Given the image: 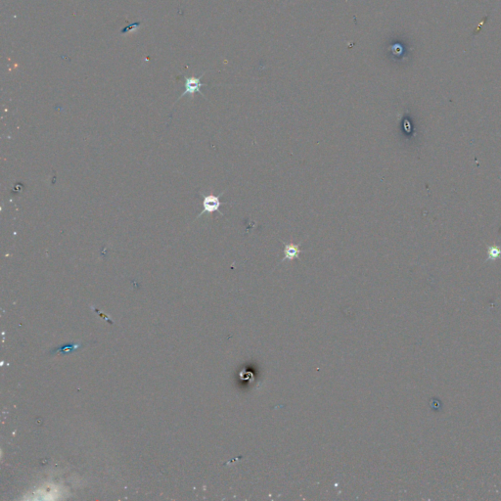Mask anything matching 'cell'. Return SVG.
<instances>
[{
	"mask_svg": "<svg viewBox=\"0 0 501 501\" xmlns=\"http://www.w3.org/2000/svg\"><path fill=\"white\" fill-rule=\"evenodd\" d=\"M224 192H222L220 195H214V194H209V195H203V211L199 214L197 218L202 217L204 214H214V213H219L220 216H223V214L220 212V206L222 204L226 203H221L220 202V196H222Z\"/></svg>",
	"mask_w": 501,
	"mask_h": 501,
	"instance_id": "obj_1",
	"label": "cell"
},
{
	"mask_svg": "<svg viewBox=\"0 0 501 501\" xmlns=\"http://www.w3.org/2000/svg\"><path fill=\"white\" fill-rule=\"evenodd\" d=\"M203 76H204V74H203V75H201L199 78H195V77L186 78V77H185V86H184L185 90H184V92H183V93L179 96V98L176 100V102H177L179 99H181L182 97L186 96V95H190L191 97H193V95H194L195 93H200L202 96H204L203 92L201 91V88L206 86V85H204L203 83H201V78H202Z\"/></svg>",
	"mask_w": 501,
	"mask_h": 501,
	"instance_id": "obj_2",
	"label": "cell"
},
{
	"mask_svg": "<svg viewBox=\"0 0 501 501\" xmlns=\"http://www.w3.org/2000/svg\"><path fill=\"white\" fill-rule=\"evenodd\" d=\"M303 253V251L300 248V244H294V243H284V258L281 262L289 261L292 262L296 259H300V255Z\"/></svg>",
	"mask_w": 501,
	"mask_h": 501,
	"instance_id": "obj_3",
	"label": "cell"
},
{
	"mask_svg": "<svg viewBox=\"0 0 501 501\" xmlns=\"http://www.w3.org/2000/svg\"><path fill=\"white\" fill-rule=\"evenodd\" d=\"M498 254H500V252H499V251H497L495 248H492V249H491V252L489 253V257H490L491 259H493V260H494L497 256H499Z\"/></svg>",
	"mask_w": 501,
	"mask_h": 501,
	"instance_id": "obj_4",
	"label": "cell"
}]
</instances>
